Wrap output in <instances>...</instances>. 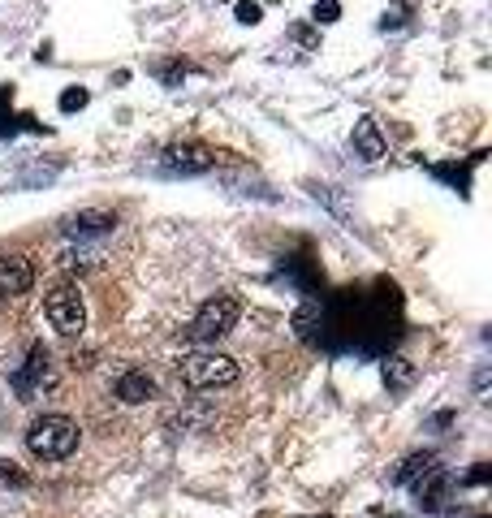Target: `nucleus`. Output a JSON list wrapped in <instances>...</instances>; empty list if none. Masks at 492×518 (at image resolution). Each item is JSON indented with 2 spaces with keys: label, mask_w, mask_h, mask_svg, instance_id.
<instances>
[{
  "label": "nucleus",
  "mask_w": 492,
  "mask_h": 518,
  "mask_svg": "<svg viewBox=\"0 0 492 518\" xmlns=\"http://www.w3.org/2000/svg\"><path fill=\"white\" fill-rule=\"evenodd\" d=\"M177 376H182L186 389H225V385H234L242 372L221 350H190L177 359Z\"/></svg>",
  "instance_id": "f257e3e1"
},
{
  "label": "nucleus",
  "mask_w": 492,
  "mask_h": 518,
  "mask_svg": "<svg viewBox=\"0 0 492 518\" xmlns=\"http://www.w3.org/2000/svg\"><path fill=\"white\" fill-rule=\"evenodd\" d=\"M26 449L44 462H61L78 449V424L70 415H44L26 428Z\"/></svg>",
  "instance_id": "f03ea898"
},
{
  "label": "nucleus",
  "mask_w": 492,
  "mask_h": 518,
  "mask_svg": "<svg viewBox=\"0 0 492 518\" xmlns=\"http://www.w3.org/2000/svg\"><path fill=\"white\" fill-rule=\"evenodd\" d=\"M238 316H242L238 298H229V294H216V298H208V303H203V307L195 311V320H190L186 337H190V342H199V346H208V342H221L225 333H234Z\"/></svg>",
  "instance_id": "7ed1b4c3"
},
{
  "label": "nucleus",
  "mask_w": 492,
  "mask_h": 518,
  "mask_svg": "<svg viewBox=\"0 0 492 518\" xmlns=\"http://www.w3.org/2000/svg\"><path fill=\"white\" fill-rule=\"evenodd\" d=\"M44 311L61 337H82V329H87V303H82V290L70 281H61L57 290L44 298Z\"/></svg>",
  "instance_id": "20e7f679"
},
{
  "label": "nucleus",
  "mask_w": 492,
  "mask_h": 518,
  "mask_svg": "<svg viewBox=\"0 0 492 518\" xmlns=\"http://www.w3.org/2000/svg\"><path fill=\"white\" fill-rule=\"evenodd\" d=\"M57 385V372H52V354L44 342H35L31 350H26V363L13 372V389H18L22 402H35L44 389Z\"/></svg>",
  "instance_id": "39448f33"
},
{
  "label": "nucleus",
  "mask_w": 492,
  "mask_h": 518,
  "mask_svg": "<svg viewBox=\"0 0 492 518\" xmlns=\"http://www.w3.org/2000/svg\"><path fill=\"white\" fill-rule=\"evenodd\" d=\"M160 169H164V173L195 177V173L216 169V152H212V147H203V143H173V147H164Z\"/></svg>",
  "instance_id": "423d86ee"
},
{
  "label": "nucleus",
  "mask_w": 492,
  "mask_h": 518,
  "mask_svg": "<svg viewBox=\"0 0 492 518\" xmlns=\"http://www.w3.org/2000/svg\"><path fill=\"white\" fill-rule=\"evenodd\" d=\"M410 488H415V497H419L423 510H441L449 501V493H454V475H449L445 467H432V471H423Z\"/></svg>",
  "instance_id": "0eeeda50"
},
{
  "label": "nucleus",
  "mask_w": 492,
  "mask_h": 518,
  "mask_svg": "<svg viewBox=\"0 0 492 518\" xmlns=\"http://www.w3.org/2000/svg\"><path fill=\"white\" fill-rule=\"evenodd\" d=\"M35 285V268L22 255H0V298H22Z\"/></svg>",
  "instance_id": "6e6552de"
},
{
  "label": "nucleus",
  "mask_w": 492,
  "mask_h": 518,
  "mask_svg": "<svg viewBox=\"0 0 492 518\" xmlns=\"http://www.w3.org/2000/svg\"><path fill=\"white\" fill-rule=\"evenodd\" d=\"M117 229V216L113 212H100V208H87V212H74L70 221H65V238H108Z\"/></svg>",
  "instance_id": "1a4fd4ad"
},
{
  "label": "nucleus",
  "mask_w": 492,
  "mask_h": 518,
  "mask_svg": "<svg viewBox=\"0 0 492 518\" xmlns=\"http://www.w3.org/2000/svg\"><path fill=\"white\" fill-rule=\"evenodd\" d=\"M117 398L126 402V406H139L147 398H156V380L143 372V367H130V372H121L117 376Z\"/></svg>",
  "instance_id": "9d476101"
},
{
  "label": "nucleus",
  "mask_w": 492,
  "mask_h": 518,
  "mask_svg": "<svg viewBox=\"0 0 492 518\" xmlns=\"http://www.w3.org/2000/svg\"><path fill=\"white\" fill-rule=\"evenodd\" d=\"M354 156H363V160H380L385 156V134H380V126L372 117H363V121H354Z\"/></svg>",
  "instance_id": "9b49d317"
},
{
  "label": "nucleus",
  "mask_w": 492,
  "mask_h": 518,
  "mask_svg": "<svg viewBox=\"0 0 492 518\" xmlns=\"http://www.w3.org/2000/svg\"><path fill=\"white\" fill-rule=\"evenodd\" d=\"M432 467H436V454H410V458H402V467L393 471V484H415L419 475Z\"/></svg>",
  "instance_id": "f8f14e48"
},
{
  "label": "nucleus",
  "mask_w": 492,
  "mask_h": 518,
  "mask_svg": "<svg viewBox=\"0 0 492 518\" xmlns=\"http://www.w3.org/2000/svg\"><path fill=\"white\" fill-rule=\"evenodd\" d=\"M87 87H70V91H61V113H78V108H87Z\"/></svg>",
  "instance_id": "ddd939ff"
},
{
  "label": "nucleus",
  "mask_w": 492,
  "mask_h": 518,
  "mask_svg": "<svg viewBox=\"0 0 492 518\" xmlns=\"http://www.w3.org/2000/svg\"><path fill=\"white\" fill-rule=\"evenodd\" d=\"M432 173L445 177V182H454L462 195H467V186H471V182H467V169H458V165H432Z\"/></svg>",
  "instance_id": "4468645a"
},
{
  "label": "nucleus",
  "mask_w": 492,
  "mask_h": 518,
  "mask_svg": "<svg viewBox=\"0 0 492 518\" xmlns=\"http://www.w3.org/2000/svg\"><path fill=\"white\" fill-rule=\"evenodd\" d=\"M410 376H415V372H410L406 359H389V363H385V380H393V385H406Z\"/></svg>",
  "instance_id": "2eb2a0df"
},
{
  "label": "nucleus",
  "mask_w": 492,
  "mask_h": 518,
  "mask_svg": "<svg viewBox=\"0 0 492 518\" xmlns=\"http://www.w3.org/2000/svg\"><path fill=\"white\" fill-rule=\"evenodd\" d=\"M0 484H13V488H26L31 480H26V475L18 471V462H5L0 458Z\"/></svg>",
  "instance_id": "dca6fc26"
},
{
  "label": "nucleus",
  "mask_w": 492,
  "mask_h": 518,
  "mask_svg": "<svg viewBox=\"0 0 492 518\" xmlns=\"http://www.w3.org/2000/svg\"><path fill=\"white\" fill-rule=\"evenodd\" d=\"M234 13H238V22H242V26H255L259 18H264V5H255V0H242V5H238Z\"/></svg>",
  "instance_id": "f3484780"
},
{
  "label": "nucleus",
  "mask_w": 492,
  "mask_h": 518,
  "mask_svg": "<svg viewBox=\"0 0 492 518\" xmlns=\"http://www.w3.org/2000/svg\"><path fill=\"white\" fill-rule=\"evenodd\" d=\"M406 13H410V5H406V0H398V5H393V13H385V22H380V31H398V26L406 22Z\"/></svg>",
  "instance_id": "a211bd4d"
},
{
  "label": "nucleus",
  "mask_w": 492,
  "mask_h": 518,
  "mask_svg": "<svg viewBox=\"0 0 492 518\" xmlns=\"http://www.w3.org/2000/svg\"><path fill=\"white\" fill-rule=\"evenodd\" d=\"M337 18H341L337 0H320V5H316V26H328V22H337Z\"/></svg>",
  "instance_id": "6ab92c4d"
},
{
  "label": "nucleus",
  "mask_w": 492,
  "mask_h": 518,
  "mask_svg": "<svg viewBox=\"0 0 492 518\" xmlns=\"http://www.w3.org/2000/svg\"><path fill=\"white\" fill-rule=\"evenodd\" d=\"M294 39L307 44V48H316V31H311V26H294Z\"/></svg>",
  "instance_id": "aec40b11"
},
{
  "label": "nucleus",
  "mask_w": 492,
  "mask_h": 518,
  "mask_svg": "<svg viewBox=\"0 0 492 518\" xmlns=\"http://www.w3.org/2000/svg\"><path fill=\"white\" fill-rule=\"evenodd\" d=\"M389 518H402V514H389Z\"/></svg>",
  "instance_id": "412c9836"
}]
</instances>
